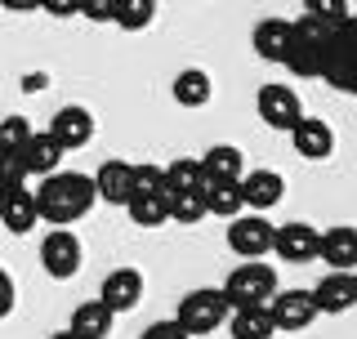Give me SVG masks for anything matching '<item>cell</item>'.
Instances as JSON below:
<instances>
[{
	"label": "cell",
	"mask_w": 357,
	"mask_h": 339,
	"mask_svg": "<svg viewBox=\"0 0 357 339\" xmlns=\"http://www.w3.org/2000/svg\"><path fill=\"white\" fill-rule=\"evenodd\" d=\"M241 197H245V210L250 214H264V210L282 206L286 179L277 174V170H245L241 174Z\"/></svg>",
	"instance_id": "13"
},
{
	"label": "cell",
	"mask_w": 357,
	"mask_h": 339,
	"mask_svg": "<svg viewBox=\"0 0 357 339\" xmlns=\"http://www.w3.org/2000/svg\"><path fill=\"white\" fill-rule=\"evenodd\" d=\"M27 139H31V121H22V116H5V121H0V152L18 156Z\"/></svg>",
	"instance_id": "31"
},
{
	"label": "cell",
	"mask_w": 357,
	"mask_h": 339,
	"mask_svg": "<svg viewBox=\"0 0 357 339\" xmlns=\"http://www.w3.org/2000/svg\"><path fill=\"white\" fill-rule=\"evenodd\" d=\"M130 219L139 223V228H161L165 219H170V206H165V192H152V197H130L126 201Z\"/></svg>",
	"instance_id": "26"
},
{
	"label": "cell",
	"mask_w": 357,
	"mask_h": 339,
	"mask_svg": "<svg viewBox=\"0 0 357 339\" xmlns=\"http://www.w3.org/2000/svg\"><path fill=\"white\" fill-rule=\"evenodd\" d=\"M255 112H259V121L268 130H295V121L304 116V103H299V94L290 85H259V94H255Z\"/></svg>",
	"instance_id": "6"
},
{
	"label": "cell",
	"mask_w": 357,
	"mask_h": 339,
	"mask_svg": "<svg viewBox=\"0 0 357 339\" xmlns=\"http://www.w3.org/2000/svg\"><path fill=\"white\" fill-rule=\"evenodd\" d=\"M290 148L304 156V161H326L335 152V130L321 116H299L295 130H290Z\"/></svg>",
	"instance_id": "14"
},
{
	"label": "cell",
	"mask_w": 357,
	"mask_h": 339,
	"mask_svg": "<svg viewBox=\"0 0 357 339\" xmlns=\"http://www.w3.org/2000/svg\"><path fill=\"white\" fill-rule=\"evenodd\" d=\"M112 326H116V312H112L103 299H85V303H76L67 331H72L76 339H107Z\"/></svg>",
	"instance_id": "18"
},
{
	"label": "cell",
	"mask_w": 357,
	"mask_h": 339,
	"mask_svg": "<svg viewBox=\"0 0 357 339\" xmlns=\"http://www.w3.org/2000/svg\"><path fill=\"white\" fill-rule=\"evenodd\" d=\"M0 223H5L9 232H31L40 223V210H36V197H31V188H18L9 192V197H0Z\"/></svg>",
	"instance_id": "21"
},
{
	"label": "cell",
	"mask_w": 357,
	"mask_h": 339,
	"mask_svg": "<svg viewBox=\"0 0 357 339\" xmlns=\"http://www.w3.org/2000/svg\"><path fill=\"white\" fill-rule=\"evenodd\" d=\"M228 335L232 339H273L277 326H273L268 303H255V308H232L228 312Z\"/></svg>",
	"instance_id": "22"
},
{
	"label": "cell",
	"mask_w": 357,
	"mask_h": 339,
	"mask_svg": "<svg viewBox=\"0 0 357 339\" xmlns=\"http://www.w3.org/2000/svg\"><path fill=\"white\" fill-rule=\"evenodd\" d=\"M312 303L326 317H344V312L357 308V277L353 273H326L312 286Z\"/></svg>",
	"instance_id": "11"
},
{
	"label": "cell",
	"mask_w": 357,
	"mask_h": 339,
	"mask_svg": "<svg viewBox=\"0 0 357 339\" xmlns=\"http://www.w3.org/2000/svg\"><path fill=\"white\" fill-rule=\"evenodd\" d=\"M250 45H255V54H259L264 63H286L290 45H295V22H286V18H264V22H255Z\"/></svg>",
	"instance_id": "16"
},
{
	"label": "cell",
	"mask_w": 357,
	"mask_h": 339,
	"mask_svg": "<svg viewBox=\"0 0 357 339\" xmlns=\"http://www.w3.org/2000/svg\"><path fill=\"white\" fill-rule=\"evenodd\" d=\"M50 339H76V335H72V331H54Z\"/></svg>",
	"instance_id": "38"
},
{
	"label": "cell",
	"mask_w": 357,
	"mask_h": 339,
	"mask_svg": "<svg viewBox=\"0 0 357 339\" xmlns=\"http://www.w3.org/2000/svg\"><path fill=\"white\" fill-rule=\"evenodd\" d=\"M353 277H357V273H353Z\"/></svg>",
	"instance_id": "40"
},
{
	"label": "cell",
	"mask_w": 357,
	"mask_h": 339,
	"mask_svg": "<svg viewBox=\"0 0 357 339\" xmlns=\"http://www.w3.org/2000/svg\"><path fill=\"white\" fill-rule=\"evenodd\" d=\"M201 174L206 179H241L245 174V156L232 143H215V148L201 152Z\"/></svg>",
	"instance_id": "24"
},
{
	"label": "cell",
	"mask_w": 357,
	"mask_h": 339,
	"mask_svg": "<svg viewBox=\"0 0 357 339\" xmlns=\"http://www.w3.org/2000/svg\"><path fill=\"white\" fill-rule=\"evenodd\" d=\"M223 299H228V308H255V303H268L277 295V268L273 264H259V259H245V264H237L228 273V281H223Z\"/></svg>",
	"instance_id": "2"
},
{
	"label": "cell",
	"mask_w": 357,
	"mask_h": 339,
	"mask_svg": "<svg viewBox=\"0 0 357 339\" xmlns=\"http://www.w3.org/2000/svg\"><path fill=\"white\" fill-rule=\"evenodd\" d=\"M206 174H201V156H174L165 165V192H201Z\"/></svg>",
	"instance_id": "25"
},
{
	"label": "cell",
	"mask_w": 357,
	"mask_h": 339,
	"mask_svg": "<svg viewBox=\"0 0 357 339\" xmlns=\"http://www.w3.org/2000/svg\"><path fill=\"white\" fill-rule=\"evenodd\" d=\"M152 18H156V0H116V14H112V22L126 31L152 27Z\"/></svg>",
	"instance_id": "27"
},
{
	"label": "cell",
	"mask_w": 357,
	"mask_h": 339,
	"mask_svg": "<svg viewBox=\"0 0 357 339\" xmlns=\"http://www.w3.org/2000/svg\"><path fill=\"white\" fill-rule=\"evenodd\" d=\"M18 188H27V174H22L18 156L0 152V197H9V192H18Z\"/></svg>",
	"instance_id": "32"
},
{
	"label": "cell",
	"mask_w": 357,
	"mask_h": 339,
	"mask_svg": "<svg viewBox=\"0 0 357 339\" xmlns=\"http://www.w3.org/2000/svg\"><path fill=\"white\" fill-rule=\"evenodd\" d=\"M139 339H188V335H183V326H178V322L170 317V322H152V326H148V331H143Z\"/></svg>",
	"instance_id": "34"
},
{
	"label": "cell",
	"mask_w": 357,
	"mask_h": 339,
	"mask_svg": "<svg viewBox=\"0 0 357 339\" xmlns=\"http://www.w3.org/2000/svg\"><path fill=\"white\" fill-rule=\"evenodd\" d=\"M143 286H148V281H143L139 268H112L103 277V286H98V299L121 317V312H134L143 303Z\"/></svg>",
	"instance_id": "10"
},
{
	"label": "cell",
	"mask_w": 357,
	"mask_h": 339,
	"mask_svg": "<svg viewBox=\"0 0 357 339\" xmlns=\"http://www.w3.org/2000/svg\"><path fill=\"white\" fill-rule=\"evenodd\" d=\"M273 232L277 228L264 214H237V219H228V250L241 259H264L273 250Z\"/></svg>",
	"instance_id": "7"
},
{
	"label": "cell",
	"mask_w": 357,
	"mask_h": 339,
	"mask_svg": "<svg viewBox=\"0 0 357 339\" xmlns=\"http://www.w3.org/2000/svg\"><path fill=\"white\" fill-rule=\"evenodd\" d=\"M331 31L326 22H312V18H299L295 22V45H290L286 54V72L299 76V81H312V76H321V59H326V45H331Z\"/></svg>",
	"instance_id": "4"
},
{
	"label": "cell",
	"mask_w": 357,
	"mask_h": 339,
	"mask_svg": "<svg viewBox=\"0 0 357 339\" xmlns=\"http://www.w3.org/2000/svg\"><path fill=\"white\" fill-rule=\"evenodd\" d=\"M353 18H357V9H353Z\"/></svg>",
	"instance_id": "39"
},
{
	"label": "cell",
	"mask_w": 357,
	"mask_h": 339,
	"mask_svg": "<svg viewBox=\"0 0 357 339\" xmlns=\"http://www.w3.org/2000/svg\"><path fill=\"white\" fill-rule=\"evenodd\" d=\"M170 94H174L178 107H206L210 94H215V81H210V72H201V67H183V72L174 76Z\"/></svg>",
	"instance_id": "23"
},
{
	"label": "cell",
	"mask_w": 357,
	"mask_h": 339,
	"mask_svg": "<svg viewBox=\"0 0 357 339\" xmlns=\"http://www.w3.org/2000/svg\"><path fill=\"white\" fill-rule=\"evenodd\" d=\"M14 303H18V290H14V277L0 268V317H9L14 312Z\"/></svg>",
	"instance_id": "36"
},
{
	"label": "cell",
	"mask_w": 357,
	"mask_h": 339,
	"mask_svg": "<svg viewBox=\"0 0 357 339\" xmlns=\"http://www.w3.org/2000/svg\"><path fill=\"white\" fill-rule=\"evenodd\" d=\"M85 264V250H81V236L72 228H50L40 241V268L50 273L54 281H72Z\"/></svg>",
	"instance_id": "5"
},
{
	"label": "cell",
	"mask_w": 357,
	"mask_h": 339,
	"mask_svg": "<svg viewBox=\"0 0 357 339\" xmlns=\"http://www.w3.org/2000/svg\"><path fill=\"white\" fill-rule=\"evenodd\" d=\"M317 241L321 232L312 228V223H282V228L273 232V255L286 259V264H308V259H317Z\"/></svg>",
	"instance_id": "12"
},
{
	"label": "cell",
	"mask_w": 357,
	"mask_h": 339,
	"mask_svg": "<svg viewBox=\"0 0 357 339\" xmlns=\"http://www.w3.org/2000/svg\"><path fill=\"white\" fill-rule=\"evenodd\" d=\"M112 14H116V0H81V18L89 22H112Z\"/></svg>",
	"instance_id": "33"
},
{
	"label": "cell",
	"mask_w": 357,
	"mask_h": 339,
	"mask_svg": "<svg viewBox=\"0 0 357 339\" xmlns=\"http://www.w3.org/2000/svg\"><path fill=\"white\" fill-rule=\"evenodd\" d=\"M228 299H223L219 286H201V290H188L183 299H178V312L174 322L183 326V335H215L219 326H228Z\"/></svg>",
	"instance_id": "3"
},
{
	"label": "cell",
	"mask_w": 357,
	"mask_h": 339,
	"mask_svg": "<svg viewBox=\"0 0 357 339\" xmlns=\"http://www.w3.org/2000/svg\"><path fill=\"white\" fill-rule=\"evenodd\" d=\"M152 192H165V165H134L130 197H152Z\"/></svg>",
	"instance_id": "29"
},
{
	"label": "cell",
	"mask_w": 357,
	"mask_h": 339,
	"mask_svg": "<svg viewBox=\"0 0 357 339\" xmlns=\"http://www.w3.org/2000/svg\"><path fill=\"white\" fill-rule=\"evenodd\" d=\"M36 210H40V223L50 228H72L76 219H85L94 210L98 192H94V179L89 174H76V170H59V174H45L36 188Z\"/></svg>",
	"instance_id": "1"
},
{
	"label": "cell",
	"mask_w": 357,
	"mask_h": 339,
	"mask_svg": "<svg viewBox=\"0 0 357 339\" xmlns=\"http://www.w3.org/2000/svg\"><path fill=\"white\" fill-rule=\"evenodd\" d=\"M130 161H116V156H107L103 165L94 170V192L98 201H107V206H126L130 201Z\"/></svg>",
	"instance_id": "20"
},
{
	"label": "cell",
	"mask_w": 357,
	"mask_h": 339,
	"mask_svg": "<svg viewBox=\"0 0 357 339\" xmlns=\"http://www.w3.org/2000/svg\"><path fill=\"white\" fill-rule=\"evenodd\" d=\"M201 201H206V214H219V219H237V214L245 210L241 179H206V183H201Z\"/></svg>",
	"instance_id": "19"
},
{
	"label": "cell",
	"mask_w": 357,
	"mask_h": 339,
	"mask_svg": "<svg viewBox=\"0 0 357 339\" xmlns=\"http://www.w3.org/2000/svg\"><path fill=\"white\" fill-rule=\"evenodd\" d=\"M268 312H273L277 331H308V326L321 317L317 303H312V290H277V295L268 299Z\"/></svg>",
	"instance_id": "8"
},
{
	"label": "cell",
	"mask_w": 357,
	"mask_h": 339,
	"mask_svg": "<svg viewBox=\"0 0 357 339\" xmlns=\"http://www.w3.org/2000/svg\"><path fill=\"white\" fill-rule=\"evenodd\" d=\"M349 0H304V18L312 22H326V27H340L344 18H349Z\"/></svg>",
	"instance_id": "30"
},
{
	"label": "cell",
	"mask_w": 357,
	"mask_h": 339,
	"mask_svg": "<svg viewBox=\"0 0 357 339\" xmlns=\"http://www.w3.org/2000/svg\"><path fill=\"white\" fill-rule=\"evenodd\" d=\"M317 259L331 264V273H357V228H326L317 241Z\"/></svg>",
	"instance_id": "17"
},
{
	"label": "cell",
	"mask_w": 357,
	"mask_h": 339,
	"mask_svg": "<svg viewBox=\"0 0 357 339\" xmlns=\"http://www.w3.org/2000/svg\"><path fill=\"white\" fill-rule=\"evenodd\" d=\"M59 161H63V148L54 143V134L50 130H31V139L22 143V152H18V165H22V174H59Z\"/></svg>",
	"instance_id": "15"
},
{
	"label": "cell",
	"mask_w": 357,
	"mask_h": 339,
	"mask_svg": "<svg viewBox=\"0 0 357 339\" xmlns=\"http://www.w3.org/2000/svg\"><path fill=\"white\" fill-rule=\"evenodd\" d=\"M40 14H50V18H76V14H81V0H40Z\"/></svg>",
	"instance_id": "35"
},
{
	"label": "cell",
	"mask_w": 357,
	"mask_h": 339,
	"mask_svg": "<svg viewBox=\"0 0 357 339\" xmlns=\"http://www.w3.org/2000/svg\"><path fill=\"white\" fill-rule=\"evenodd\" d=\"M54 134V143H59L63 152H72V148H85L89 139H94V112L89 107H81V103H67V107H59L50 116V126H45Z\"/></svg>",
	"instance_id": "9"
},
{
	"label": "cell",
	"mask_w": 357,
	"mask_h": 339,
	"mask_svg": "<svg viewBox=\"0 0 357 339\" xmlns=\"http://www.w3.org/2000/svg\"><path fill=\"white\" fill-rule=\"evenodd\" d=\"M0 9H9V14H36L40 0H0Z\"/></svg>",
	"instance_id": "37"
},
{
	"label": "cell",
	"mask_w": 357,
	"mask_h": 339,
	"mask_svg": "<svg viewBox=\"0 0 357 339\" xmlns=\"http://www.w3.org/2000/svg\"><path fill=\"white\" fill-rule=\"evenodd\" d=\"M165 206H170L174 223H201V219H206V201H201V192H165Z\"/></svg>",
	"instance_id": "28"
}]
</instances>
